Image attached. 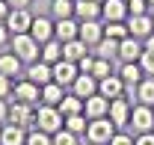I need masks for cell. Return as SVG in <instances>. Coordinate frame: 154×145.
<instances>
[{
    "instance_id": "cb8c5ba5",
    "label": "cell",
    "mask_w": 154,
    "mask_h": 145,
    "mask_svg": "<svg viewBox=\"0 0 154 145\" xmlns=\"http://www.w3.org/2000/svg\"><path fill=\"white\" fill-rule=\"evenodd\" d=\"M89 51H92V48H89L86 42L74 39V42H65V45H62V59H68V62H74V65H77V62L89 54Z\"/></svg>"
},
{
    "instance_id": "d4e9b609",
    "label": "cell",
    "mask_w": 154,
    "mask_h": 145,
    "mask_svg": "<svg viewBox=\"0 0 154 145\" xmlns=\"http://www.w3.org/2000/svg\"><path fill=\"white\" fill-rule=\"evenodd\" d=\"M38 59H42V62H48V65H57L59 59H62V42H57V39L45 42V45H42V54H38Z\"/></svg>"
},
{
    "instance_id": "b9f144b4",
    "label": "cell",
    "mask_w": 154,
    "mask_h": 145,
    "mask_svg": "<svg viewBox=\"0 0 154 145\" xmlns=\"http://www.w3.org/2000/svg\"><path fill=\"white\" fill-rule=\"evenodd\" d=\"M6 122H9V101L0 98V125H6Z\"/></svg>"
},
{
    "instance_id": "8992f818",
    "label": "cell",
    "mask_w": 154,
    "mask_h": 145,
    "mask_svg": "<svg viewBox=\"0 0 154 145\" xmlns=\"http://www.w3.org/2000/svg\"><path fill=\"white\" fill-rule=\"evenodd\" d=\"M9 101H21V104L38 107V104H42V86L30 83L27 77H21V80H15V86H12V98H9Z\"/></svg>"
},
{
    "instance_id": "ab89813d",
    "label": "cell",
    "mask_w": 154,
    "mask_h": 145,
    "mask_svg": "<svg viewBox=\"0 0 154 145\" xmlns=\"http://www.w3.org/2000/svg\"><path fill=\"white\" fill-rule=\"evenodd\" d=\"M77 68H80V74H92V68H95V54L89 51V54L77 62Z\"/></svg>"
},
{
    "instance_id": "9a60e30c",
    "label": "cell",
    "mask_w": 154,
    "mask_h": 145,
    "mask_svg": "<svg viewBox=\"0 0 154 145\" xmlns=\"http://www.w3.org/2000/svg\"><path fill=\"white\" fill-rule=\"evenodd\" d=\"M142 42L134 36H128V39H122L119 42V62H139V56H142Z\"/></svg>"
},
{
    "instance_id": "e575fe53",
    "label": "cell",
    "mask_w": 154,
    "mask_h": 145,
    "mask_svg": "<svg viewBox=\"0 0 154 145\" xmlns=\"http://www.w3.org/2000/svg\"><path fill=\"white\" fill-rule=\"evenodd\" d=\"M110 74H116L113 62H110V59H98V56H95V68H92V77H95V80H104V77H110Z\"/></svg>"
},
{
    "instance_id": "52a82bcc",
    "label": "cell",
    "mask_w": 154,
    "mask_h": 145,
    "mask_svg": "<svg viewBox=\"0 0 154 145\" xmlns=\"http://www.w3.org/2000/svg\"><path fill=\"white\" fill-rule=\"evenodd\" d=\"M9 125H18V127L33 130V127H36V107L21 104V101H9Z\"/></svg>"
},
{
    "instance_id": "83f0119b",
    "label": "cell",
    "mask_w": 154,
    "mask_h": 145,
    "mask_svg": "<svg viewBox=\"0 0 154 145\" xmlns=\"http://www.w3.org/2000/svg\"><path fill=\"white\" fill-rule=\"evenodd\" d=\"M48 9H51V18H54V21L74 18V0H51Z\"/></svg>"
},
{
    "instance_id": "8d00e7d4",
    "label": "cell",
    "mask_w": 154,
    "mask_h": 145,
    "mask_svg": "<svg viewBox=\"0 0 154 145\" xmlns=\"http://www.w3.org/2000/svg\"><path fill=\"white\" fill-rule=\"evenodd\" d=\"M139 68H142L145 77H154V54H151V51H142V56H139Z\"/></svg>"
},
{
    "instance_id": "816d5d0a",
    "label": "cell",
    "mask_w": 154,
    "mask_h": 145,
    "mask_svg": "<svg viewBox=\"0 0 154 145\" xmlns=\"http://www.w3.org/2000/svg\"><path fill=\"white\" fill-rule=\"evenodd\" d=\"M0 130H3V125H0Z\"/></svg>"
},
{
    "instance_id": "4fadbf2b",
    "label": "cell",
    "mask_w": 154,
    "mask_h": 145,
    "mask_svg": "<svg viewBox=\"0 0 154 145\" xmlns=\"http://www.w3.org/2000/svg\"><path fill=\"white\" fill-rule=\"evenodd\" d=\"M54 39L57 42H74L80 39V21L77 18H62V21H54Z\"/></svg>"
},
{
    "instance_id": "f546056e",
    "label": "cell",
    "mask_w": 154,
    "mask_h": 145,
    "mask_svg": "<svg viewBox=\"0 0 154 145\" xmlns=\"http://www.w3.org/2000/svg\"><path fill=\"white\" fill-rule=\"evenodd\" d=\"M128 24L125 21H104V39H113V42H122L128 39Z\"/></svg>"
},
{
    "instance_id": "30bf717a",
    "label": "cell",
    "mask_w": 154,
    "mask_h": 145,
    "mask_svg": "<svg viewBox=\"0 0 154 145\" xmlns=\"http://www.w3.org/2000/svg\"><path fill=\"white\" fill-rule=\"evenodd\" d=\"M24 77L30 80V83H36V86H48V83H54V65H48V62H30L27 68H24Z\"/></svg>"
},
{
    "instance_id": "484cf974",
    "label": "cell",
    "mask_w": 154,
    "mask_h": 145,
    "mask_svg": "<svg viewBox=\"0 0 154 145\" xmlns=\"http://www.w3.org/2000/svg\"><path fill=\"white\" fill-rule=\"evenodd\" d=\"M68 95V89H62L59 83H48V86H42V104H48V107H59V101Z\"/></svg>"
},
{
    "instance_id": "6da1fadb",
    "label": "cell",
    "mask_w": 154,
    "mask_h": 145,
    "mask_svg": "<svg viewBox=\"0 0 154 145\" xmlns=\"http://www.w3.org/2000/svg\"><path fill=\"white\" fill-rule=\"evenodd\" d=\"M9 51L18 56L24 65H30V62H38L42 45H38L30 33H21V36H12V39H9Z\"/></svg>"
},
{
    "instance_id": "ac0fdd59",
    "label": "cell",
    "mask_w": 154,
    "mask_h": 145,
    "mask_svg": "<svg viewBox=\"0 0 154 145\" xmlns=\"http://www.w3.org/2000/svg\"><path fill=\"white\" fill-rule=\"evenodd\" d=\"M101 39H104V21H80V42L95 48Z\"/></svg>"
},
{
    "instance_id": "f907efd6",
    "label": "cell",
    "mask_w": 154,
    "mask_h": 145,
    "mask_svg": "<svg viewBox=\"0 0 154 145\" xmlns=\"http://www.w3.org/2000/svg\"><path fill=\"white\" fill-rule=\"evenodd\" d=\"M151 18H154V9H151Z\"/></svg>"
},
{
    "instance_id": "d6986e66",
    "label": "cell",
    "mask_w": 154,
    "mask_h": 145,
    "mask_svg": "<svg viewBox=\"0 0 154 145\" xmlns=\"http://www.w3.org/2000/svg\"><path fill=\"white\" fill-rule=\"evenodd\" d=\"M101 21H128V3L125 0H104L101 3Z\"/></svg>"
},
{
    "instance_id": "74e56055",
    "label": "cell",
    "mask_w": 154,
    "mask_h": 145,
    "mask_svg": "<svg viewBox=\"0 0 154 145\" xmlns=\"http://www.w3.org/2000/svg\"><path fill=\"white\" fill-rule=\"evenodd\" d=\"M12 86H15V80H12V77H6V74H0V98H3V101H9V98H12Z\"/></svg>"
},
{
    "instance_id": "603a6c76",
    "label": "cell",
    "mask_w": 154,
    "mask_h": 145,
    "mask_svg": "<svg viewBox=\"0 0 154 145\" xmlns=\"http://www.w3.org/2000/svg\"><path fill=\"white\" fill-rule=\"evenodd\" d=\"M0 145H27V127H18V125H3L0 130Z\"/></svg>"
},
{
    "instance_id": "f35d334b",
    "label": "cell",
    "mask_w": 154,
    "mask_h": 145,
    "mask_svg": "<svg viewBox=\"0 0 154 145\" xmlns=\"http://www.w3.org/2000/svg\"><path fill=\"white\" fill-rule=\"evenodd\" d=\"M110 145H134V133L131 130H116V136L110 139Z\"/></svg>"
},
{
    "instance_id": "8fae6325",
    "label": "cell",
    "mask_w": 154,
    "mask_h": 145,
    "mask_svg": "<svg viewBox=\"0 0 154 145\" xmlns=\"http://www.w3.org/2000/svg\"><path fill=\"white\" fill-rule=\"evenodd\" d=\"M77 77H80V68H77L74 62H68V59H59L57 65H54V83H59L62 89H71Z\"/></svg>"
},
{
    "instance_id": "44dd1931",
    "label": "cell",
    "mask_w": 154,
    "mask_h": 145,
    "mask_svg": "<svg viewBox=\"0 0 154 145\" xmlns=\"http://www.w3.org/2000/svg\"><path fill=\"white\" fill-rule=\"evenodd\" d=\"M68 92L86 101V98H92V95H98V80L92 77V74H80V77L74 80V86H71Z\"/></svg>"
},
{
    "instance_id": "277c9868",
    "label": "cell",
    "mask_w": 154,
    "mask_h": 145,
    "mask_svg": "<svg viewBox=\"0 0 154 145\" xmlns=\"http://www.w3.org/2000/svg\"><path fill=\"white\" fill-rule=\"evenodd\" d=\"M128 130L139 136V133H154V107H145V104H136L134 113H131V125Z\"/></svg>"
},
{
    "instance_id": "1f68e13d",
    "label": "cell",
    "mask_w": 154,
    "mask_h": 145,
    "mask_svg": "<svg viewBox=\"0 0 154 145\" xmlns=\"http://www.w3.org/2000/svg\"><path fill=\"white\" fill-rule=\"evenodd\" d=\"M86 127H89V119H86L83 113H77V116H68V119H65V130H71L74 136H86Z\"/></svg>"
},
{
    "instance_id": "ee69618b",
    "label": "cell",
    "mask_w": 154,
    "mask_h": 145,
    "mask_svg": "<svg viewBox=\"0 0 154 145\" xmlns=\"http://www.w3.org/2000/svg\"><path fill=\"white\" fill-rule=\"evenodd\" d=\"M6 3H9V9H30L33 0H6Z\"/></svg>"
},
{
    "instance_id": "f6af8a7d",
    "label": "cell",
    "mask_w": 154,
    "mask_h": 145,
    "mask_svg": "<svg viewBox=\"0 0 154 145\" xmlns=\"http://www.w3.org/2000/svg\"><path fill=\"white\" fill-rule=\"evenodd\" d=\"M9 12H12V9H9V3H6V0H0V24L9 18Z\"/></svg>"
},
{
    "instance_id": "7bdbcfd3",
    "label": "cell",
    "mask_w": 154,
    "mask_h": 145,
    "mask_svg": "<svg viewBox=\"0 0 154 145\" xmlns=\"http://www.w3.org/2000/svg\"><path fill=\"white\" fill-rule=\"evenodd\" d=\"M9 39H12V33L6 30V24H0V51H3V48L9 45Z\"/></svg>"
},
{
    "instance_id": "bcb514c9",
    "label": "cell",
    "mask_w": 154,
    "mask_h": 145,
    "mask_svg": "<svg viewBox=\"0 0 154 145\" xmlns=\"http://www.w3.org/2000/svg\"><path fill=\"white\" fill-rule=\"evenodd\" d=\"M142 48H145V51H151V54H154V33H151L148 39H145V42H142Z\"/></svg>"
},
{
    "instance_id": "e0dca14e",
    "label": "cell",
    "mask_w": 154,
    "mask_h": 145,
    "mask_svg": "<svg viewBox=\"0 0 154 145\" xmlns=\"http://www.w3.org/2000/svg\"><path fill=\"white\" fill-rule=\"evenodd\" d=\"M24 68H27V65H24L12 51H3V54H0V74H6V77H12V80H15V77L21 80V77H24Z\"/></svg>"
},
{
    "instance_id": "f5cc1de1",
    "label": "cell",
    "mask_w": 154,
    "mask_h": 145,
    "mask_svg": "<svg viewBox=\"0 0 154 145\" xmlns=\"http://www.w3.org/2000/svg\"><path fill=\"white\" fill-rule=\"evenodd\" d=\"M125 3H128V0H125Z\"/></svg>"
},
{
    "instance_id": "c3c4849f",
    "label": "cell",
    "mask_w": 154,
    "mask_h": 145,
    "mask_svg": "<svg viewBox=\"0 0 154 145\" xmlns=\"http://www.w3.org/2000/svg\"><path fill=\"white\" fill-rule=\"evenodd\" d=\"M92 3H104V0H92Z\"/></svg>"
},
{
    "instance_id": "7dc6e473",
    "label": "cell",
    "mask_w": 154,
    "mask_h": 145,
    "mask_svg": "<svg viewBox=\"0 0 154 145\" xmlns=\"http://www.w3.org/2000/svg\"><path fill=\"white\" fill-rule=\"evenodd\" d=\"M148 6H151V9H154V0H148Z\"/></svg>"
},
{
    "instance_id": "5bb4252c",
    "label": "cell",
    "mask_w": 154,
    "mask_h": 145,
    "mask_svg": "<svg viewBox=\"0 0 154 145\" xmlns=\"http://www.w3.org/2000/svg\"><path fill=\"white\" fill-rule=\"evenodd\" d=\"M30 36L36 39L38 45L51 42V39H54V18H51V15H36V18H33V27H30Z\"/></svg>"
},
{
    "instance_id": "681fc988",
    "label": "cell",
    "mask_w": 154,
    "mask_h": 145,
    "mask_svg": "<svg viewBox=\"0 0 154 145\" xmlns=\"http://www.w3.org/2000/svg\"><path fill=\"white\" fill-rule=\"evenodd\" d=\"M83 145H92V142H83Z\"/></svg>"
},
{
    "instance_id": "f1b7e54d",
    "label": "cell",
    "mask_w": 154,
    "mask_h": 145,
    "mask_svg": "<svg viewBox=\"0 0 154 145\" xmlns=\"http://www.w3.org/2000/svg\"><path fill=\"white\" fill-rule=\"evenodd\" d=\"M134 95H136V104L154 107V77H145V80L134 89Z\"/></svg>"
},
{
    "instance_id": "9c48e42d",
    "label": "cell",
    "mask_w": 154,
    "mask_h": 145,
    "mask_svg": "<svg viewBox=\"0 0 154 145\" xmlns=\"http://www.w3.org/2000/svg\"><path fill=\"white\" fill-rule=\"evenodd\" d=\"M128 33L134 39H139V42H145V39L154 33V18H151V12L148 15H128Z\"/></svg>"
},
{
    "instance_id": "836d02e7",
    "label": "cell",
    "mask_w": 154,
    "mask_h": 145,
    "mask_svg": "<svg viewBox=\"0 0 154 145\" xmlns=\"http://www.w3.org/2000/svg\"><path fill=\"white\" fill-rule=\"evenodd\" d=\"M27 145H54V136L33 127V130H27Z\"/></svg>"
},
{
    "instance_id": "5b68a950",
    "label": "cell",
    "mask_w": 154,
    "mask_h": 145,
    "mask_svg": "<svg viewBox=\"0 0 154 145\" xmlns=\"http://www.w3.org/2000/svg\"><path fill=\"white\" fill-rule=\"evenodd\" d=\"M136 104H131V98L128 95H122V98H113L110 101V122H113L119 130H128V125H131V113H134Z\"/></svg>"
},
{
    "instance_id": "ba28073f",
    "label": "cell",
    "mask_w": 154,
    "mask_h": 145,
    "mask_svg": "<svg viewBox=\"0 0 154 145\" xmlns=\"http://www.w3.org/2000/svg\"><path fill=\"white\" fill-rule=\"evenodd\" d=\"M33 9H12L9 12V18L3 21L6 24V30L12 33V36H21V33H30V27H33Z\"/></svg>"
},
{
    "instance_id": "7402d4cb",
    "label": "cell",
    "mask_w": 154,
    "mask_h": 145,
    "mask_svg": "<svg viewBox=\"0 0 154 145\" xmlns=\"http://www.w3.org/2000/svg\"><path fill=\"white\" fill-rule=\"evenodd\" d=\"M74 18L77 21H101V3H92V0H74Z\"/></svg>"
},
{
    "instance_id": "ffe728a7",
    "label": "cell",
    "mask_w": 154,
    "mask_h": 145,
    "mask_svg": "<svg viewBox=\"0 0 154 145\" xmlns=\"http://www.w3.org/2000/svg\"><path fill=\"white\" fill-rule=\"evenodd\" d=\"M125 83H122V77L119 74H110V77H104V80H98V95H104V98H122L125 95Z\"/></svg>"
},
{
    "instance_id": "4316f807",
    "label": "cell",
    "mask_w": 154,
    "mask_h": 145,
    "mask_svg": "<svg viewBox=\"0 0 154 145\" xmlns=\"http://www.w3.org/2000/svg\"><path fill=\"white\" fill-rule=\"evenodd\" d=\"M92 54H95L98 59H110V62H116V59H119V42H113V39H101L95 48H92Z\"/></svg>"
},
{
    "instance_id": "60d3db41",
    "label": "cell",
    "mask_w": 154,
    "mask_h": 145,
    "mask_svg": "<svg viewBox=\"0 0 154 145\" xmlns=\"http://www.w3.org/2000/svg\"><path fill=\"white\" fill-rule=\"evenodd\" d=\"M134 145H154V133H139V136H134Z\"/></svg>"
},
{
    "instance_id": "2e32d148",
    "label": "cell",
    "mask_w": 154,
    "mask_h": 145,
    "mask_svg": "<svg viewBox=\"0 0 154 145\" xmlns=\"http://www.w3.org/2000/svg\"><path fill=\"white\" fill-rule=\"evenodd\" d=\"M116 74L122 77V83H125L128 89H136V86L145 80V74H142V68H139V62H122V65L116 68Z\"/></svg>"
},
{
    "instance_id": "3957f363",
    "label": "cell",
    "mask_w": 154,
    "mask_h": 145,
    "mask_svg": "<svg viewBox=\"0 0 154 145\" xmlns=\"http://www.w3.org/2000/svg\"><path fill=\"white\" fill-rule=\"evenodd\" d=\"M119 127L110 122V119H92L89 127H86V142L92 145H110V139L116 136Z\"/></svg>"
},
{
    "instance_id": "7c38bea8",
    "label": "cell",
    "mask_w": 154,
    "mask_h": 145,
    "mask_svg": "<svg viewBox=\"0 0 154 145\" xmlns=\"http://www.w3.org/2000/svg\"><path fill=\"white\" fill-rule=\"evenodd\" d=\"M83 116L92 122V119H107L110 116V98H104V95H92V98H86L83 101Z\"/></svg>"
},
{
    "instance_id": "4dcf8cb0",
    "label": "cell",
    "mask_w": 154,
    "mask_h": 145,
    "mask_svg": "<svg viewBox=\"0 0 154 145\" xmlns=\"http://www.w3.org/2000/svg\"><path fill=\"white\" fill-rule=\"evenodd\" d=\"M59 113H62V119H68V116H77V113H83V98H77V95H65L62 101H59Z\"/></svg>"
},
{
    "instance_id": "7a4b0ae2",
    "label": "cell",
    "mask_w": 154,
    "mask_h": 145,
    "mask_svg": "<svg viewBox=\"0 0 154 145\" xmlns=\"http://www.w3.org/2000/svg\"><path fill=\"white\" fill-rule=\"evenodd\" d=\"M36 127L38 130H45V133H57V130H62L65 127V119H62V113H59V107H48V104H38L36 107Z\"/></svg>"
},
{
    "instance_id": "d6a6232c",
    "label": "cell",
    "mask_w": 154,
    "mask_h": 145,
    "mask_svg": "<svg viewBox=\"0 0 154 145\" xmlns=\"http://www.w3.org/2000/svg\"><path fill=\"white\" fill-rule=\"evenodd\" d=\"M83 142H86V136H74V133L65 130V127L54 133V145H83Z\"/></svg>"
},
{
    "instance_id": "d590c367",
    "label": "cell",
    "mask_w": 154,
    "mask_h": 145,
    "mask_svg": "<svg viewBox=\"0 0 154 145\" xmlns=\"http://www.w3.org/2000/svg\"><path fill=\"white\" fill-rule=\"evenodd\" d=\"M151 6L148 0H128V15H148Z\"/></svg>"
}]
</instances>
